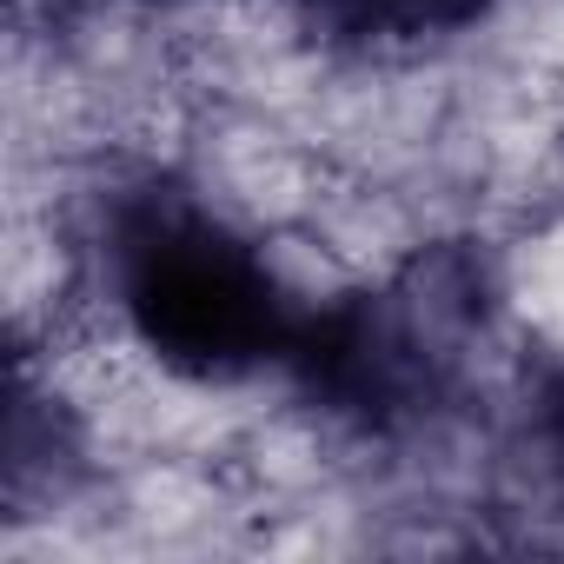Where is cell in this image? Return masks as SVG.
<instances>
[{"label": "cell", "instance_id": "1", "mask_svg": "<svg viewBox=\"0 0 564 564\" xmlns=\"http://www.w3.org/2000/svg\"><path fill=\"white\" fill-rule=\"evenodd\" d=\"M485 313H491L485 252L445 239L405 259L392 286L346 293L326 313L300 319L286 359L319 412L359 432H399L438 405L471 339L485 333Z\"/></svg>", "mask_w": 564, "mask_h": 564}, {"label": "cell", "instance_id": "2", "mask_svg": "<svg viewBox=\"0 0 564 564\" xmlns=\"http://www.w3.org/2000/svg\"><path fill=\"white\" fill-rule=\"evenodd\" d=\"M120 306L153 359L193 379H239L286 359L300 319L272 272L180 193H140L113 226Z\"/></svg>", "mask_w": 564, "mask_h": 564}, {"label": "cell", "instance_id": "3", "mask_svg": "<svg viewBox=\"0 0 564 564\" xmlns=\"http://www.w3.org/2000/svg\"><path fill=\"white\" fill-rule=\"evenodd\" d=\"M293 14L326 47H412L471 28L491 0H293Z\"/></svg>", "mask_w": 564, "mask_h": 564}, {"label": "cell", "instance_id": "4", "mask_svg": "<svg viewBox=\"0 0 564 564\" xmlns=\"http://www.w3.org/2000/svg\"><path fill=\"white\" fill-rule=\"evenodd\" d=\"M544 445H551V458L564 465V372H557L551 392H544Z\"/></svg>", "mask_w": 564, "mask_h": 564}]
</instances>
